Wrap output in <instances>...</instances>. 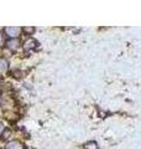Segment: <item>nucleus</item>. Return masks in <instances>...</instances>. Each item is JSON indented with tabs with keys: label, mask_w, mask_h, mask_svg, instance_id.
<instances>
[{
	"label": "nucleus",
	"mask_w": 141,
	"mask_h": 149,
	"mask_svg": "<svg viewBox=\"0 0 141 149\" xmlns=\"http://www.w3.org/2000/svg\"><path fill=\"white\" fill-rule=\"evenodd\" d=\"M21 29L20 27H16V26H10V27H5V34L11 37V39H16V37L20 35Z\"/></svg>",
	"instance_id": "1"
},
{
	"label": "nucleus",
	"mask_w": 141,
	"mask_h": 149,
	"mask_svg": "<svg viewBox=\"0 0 141 149\" xmlns=\"http://www.w3.org/2000/svg\"><path fill=\"white\" fill-rule=\"evenodd\" d=\"M6 47L11 51H16L19 47H20V41L17 39H10L6 42Z\"/></svg>",
	"instance_id": "2"
},
{
	"label": "nucleus",
	"mask_w": 141,
	"mask_h": 149,
	"mask_svg": "<svg viewBox=\"0 0 141 149\" xmlns=\"http://www.w3.org/2000/svg\"><path fill=\"white\" fill-rule=\"evenodd\" d=\"M5 149H24V146H22L20 142L12 141V142H9V143L6 144Z\"/></svg>",
	"instance_id": "3"
},
{
	"label": "nucleus",
	"mask_w": 141,
	"mask_h": 149,
	"mask_svg": "<svg viewBox=\"0 0 141 149\" xmlns=\"http://www.w3.org/2000/svg\"><path fill=\"white\" fill-rule=\"evenodd\" d=\"M36 45H37V42L34 39H27L25 42H24V49L25 50H31V49H34Z\"/></svg>",
	"instance_id": "4"
},
{
	"label": "nucleus",
	"mask_w": 141,
	"mask_h": 149,
	"mask_svg": "<svg viewBox=\"0 0 141 149\" xmlns=\"http://www.w3.org/2000/svg\"><path fill=\"white\" fill-rule=\"evenodd\" d=\"M9 67V63L5 58H0V73H3V72H5L6 70Z\"/></svg>",
	"instance_id": "5"
},
{
	"label": "nucleus",
	"mask_w": 141,
	"mask_h": 149,
	"mask_svg": "<svg viewBox=\"0 0 141 149\" xmlns=\"http://www.w3.org/2000/svg\"><path fill=\"white\" fill-rule=\"evenodd\" d=\"M84 148L86 149H98V144L95 142H88L84 144Z\"/></svg>",
	"instance_id": "6"
},
{
	"label": "nucleus",
	"mask_w": 141,
	"mask_h": 149,
	"mask_svg": "<svg viewBox=\"0 0 141 149\" xmlns=\"http://www.w3.org/2000/svg\"><path fill=\"white\" fill-rule=\"evenodd\" d=\"M24 31H25L27 35H31V34H34L35 27H31V26H25V27H24Z\"/></svg>",
	"instance_id": "7"
},
{
	"label": "nucleus",
	"mask_w": 141,
	"mask_h": 149,
	"mask_svg": "<svg viewBox=\"0 0 141 149\" xmlns=\"http://www.w3.org/2000/svg\"><path fill=\"white\" fill-rule=\"evenodd\" d=\"M11 136V132L9 129H6V130H4V134H3V139H8L9 137Z\"/></svg>",
	"instance_id": "8"
},
{
	"label": "nucleus",
	"mask_w": 141,
	"mask_h": 149,
	"mask_svg": "<svg viewBox=\"0 0 141 149\" xmlns=\"http://www.w3.org/2000/svg\"><path fill=\"white\" fill-rule=\"evenodd\" d=\"M4 132V125H3V123L0 122V134H1Z\"/></svg>",
	"instance_id": "9"
},
{
	"label": "nucleus",
	"mask_w": 141,
	"mask_h": 149,
	"mask_svg": "<svg viewBox=\"0 0 141 149\" xmlns=\"http://www.w3.org/2000/svg\"><path fill=\"white\" fill-rule=\"evenodd\" d=\"M3 44V36H1V34H0V45Z\"/></svg>",
	"instance_id": "10"
}]
</instances>
